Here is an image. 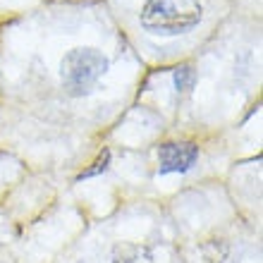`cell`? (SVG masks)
Listing matches in <instances>:
<instances>
[{
  "label": "cell",
  "instance_id": "3",
  "mask_svg": "<svg viewBox=\"0 0 263 263\" xmlns=\"http://www.w3.org/2000/svg\"><path fill=\"white\" fill-rule=\"evenodd\" d=\"M199 158V146L192 141H182V144H163L158 151V170L160 175L170 173H187L189 167Z\"/></svg>",
  "mask_w": 263,
  "mask_h": 263
},
{
  "label": "cell",
  "instance_id": "5",
  "mask_svg": "<svg viewBox=\"0 0 263 263\" xmlns=\"http://www.w3.org/2000/svg\"><path fill=\"white\" fill-rule=\"evenodd\" d=\"M220 244L222 242H208L206 247H203V258H206V263H222L225 261V256H228V247H222V249L218 251Z\"/></svg>",
  "mask_w": 263,
  "mask_h": 263
},
{
  "label": "cell",
  "instance_id": "7",
  "mask_svg": "<svg viewBox=\"0 0 263 263\" xmlns=\"http://www.w3.org/2000/svg\"><path fill=\"white\" fill-rule=\"evenodd\" d=\"M108 163H110V151H103L96 160H93V165H91L89 170H84V173L79 175V180H86V177H93V175L103 173L105 167H108Z\"/></svg>",
  "mask_w": 263,
  "mask_h": 263
},
{
  "label": "cell",
  "instance_id": "1",
  "mask_svg": "<svg viewBox=\"0 0 263 263\" xmlns=\"http://www.w3.org/2000/svg\"><path fill=\"white\" fill-rule=\"evenodd\" d=\"M201 20L199 0H146L141 27L151 34L175 36L196 27Z\"/></svg>",
  "mask_w": 263,
  "mask_h": 263
},
{
  "label": "cell",
  "instance_id": "6",
  "mask_svg": "<svg viewBox=\"0 0 263 263\" xmlns=\"http://www.w3.org/2000/svg\"><path fill=\"white\" fill-rule=\"evenodd\" d=\"M175 84H177V91H187L192 84H194V69L184 65V67L175 69Z\"/></svg>",
  "mask_w": 263,
  "mask_h": 263
},
{
  "label": "cell",
  "instance_id": "4",
  "mask_svg": "<svg viewBox=\"0 0 263 263\" xmlns=\"http://www.w3.org/2000/svg\"><path fill=\"white\" fill-rule=\"evenodd\" d=\"M110 263H153V256L141 244H118L112 249Z\"/></svg>",
  "mask_w": 263,
  "mask_h": 263
},
{
  "label": "cell",
  "instance_id": "2",
  "mask_svg": "<svg viewBox=\"0 0 263 263\" xmlns=\"http://www.w3.org/2000/svg\"><path fill=\"white\" fill-rule=\"evenodd\" d=\"M105 67H108V63H105V58L98 50L74 48L63 58L60 77H63L65 89L72 96H84V93H89L96 86V82L103 77Z\"/></svg>",
  "mask_w": 263,
  "mask_h": 263
}]
</instances>
